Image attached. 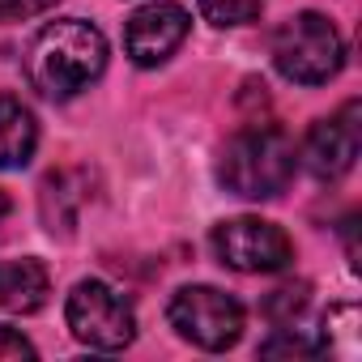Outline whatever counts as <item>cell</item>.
I'll list each match as a JSON object with an SVG mask.
<instances>
[{"label":"cell","instance_id":"7c38bea8","mask_svg":"<svg viewBox=\"0 0 362 362\" xmlns=\"http://www.w3.org/2000/svg\"><path fill=\"white\" fill-rule=\"evenodd\" d=\"M73 192H77V188H73V170L52 175L47 184H43L39 205H43V222H47V230H52V235H73L77 205L86 201V197H73Z\"/></svg>","mask_w":362,"mask_h":362},{"label":"cell","instance_id":"9a60e30c","mask_svg":"<svg viewBox=\"0 0 362 362\" xmlns=\"http://www.w3.org/2000/svg\"><path fill=\"white\" fill-rule=\"evenodd\" d=\"M315 354H320V345L307 341V337H298L294 328H277L260 345V358H315Z\"/></svg>","mask_w":362,"mask_h":362},{"label":"cell","instance_id":"2e32d148","mask_svg":"<svg viewBox=\"0 0 362 362\" xmlns=\"http://www.w3.org/2000/svg\"><path fill=\"white\" fill-rule=\"evenodd\" d=\"M39 349L9 324H0V362H22V358H35Z\"/></svg>","mask_w":362,"mask_h":362},{"label":"cell","instance_id":"6da1fadb","mask_svg":"<svg viewBox=\"0 0 362 362\" xmlns=\"http://www.w3.org/2000/svg\"><path fill=\"white\" fill-rule=\"evenodd\" d=\"M103 69H107V39L98 26L81 18L47 22L26 47V77L52 103L77 98L103 77Z\"/></svg>","mask_w":362,"mask_h":362},{"label":"cell","instance_id":"5b68a950","mask_svg":"<svg viewBox=\"0 0 362 362\" xmlns=\"http://www.w3.org/2000/svg\"><path fill=\"white\" fill-rule=\"evenodd\" d=\"M170 328L201 345V349H230L239 337H243V307L239 298H230L226 290L218 286H184L175 290L170 298Z\"/></svg>","mask_w":362,"mask_h":362},{"label":"cell","instance_id":"ba28073f","mask_svg":"<svg viewBox=\"0 0 362 362\" xmlns=\"http://www.w3.org/2000/svg\"><path fill=\"white\" fill-rule=\"evenodd\" d=\"M358 145H362V107L349 98L337 115L311 124L303 141V162L315 179H341L354 166Z\"/></svg>","mask_w":362,"mask_h":362},{"label":"cell","instance_id":"ac0fdd59","mask_svg":"<svg viewBox=\"0 0 362 362\" xmlns=\"http://www.w3.org/2000/svg\"><path fill=\"white\" fill-rule=\"evenodd\" d=\"M9 214H13V201H9L5 192H0V226H5V218H9Z\"/></svg>","mask_w":362,"mask_h":362},{"label":"cell","instance_id":"8992f818","mask_svg":"<svg viewBox=\"0 0 362 362\" xmlns=\"http://www.w3.org/2000/svg\"><path fill=\"white\" fill-rule=\"evenodd\" d=\"M214 252L235 273H281L294 260V243L277 222L226 218L214 226Z\"/></svg>","mask_w":362,"mask_h":362},{"label":"cell","instance_id":"8fae6325","mask_svg":"<svg viewBox=\"0 0 362 362\" xmlns=\"http://www.w3.org/2000/svg\"><path fill=\"white\" fill-rule=\"evenodd\" d=\"M320 349L332 354V358H358L362 349V315L354 303H341V307H328L324 324H320Z\"/></svg>","mask_w":362,"mask_h":362},{"label":"cell","instance_id":"9c48e42d","mask_svg":"<svg viewBox=\"0 0 362 362\" xmlns=\"http://www.w3.org/2000/svg\"><path fill=\"white\" fill-rule=\"evenodd\" d=\"M52 294V277L39 260H0V307L5 311H18V315H30L47 303Z\"/></svg>","mask_w":362,"mask_h":362},{"label":"cell","instance_id":"e0dca14e","mask_svg":"<svg viewBox=\"0 0 362 362\" xmlns=\"http://www.w3.org/2000/svg\"><path fill=\"white\" fill-rule=\"evenodd\" d=\"M56 5V0H0V26L5 22H26V18H39Z\"/></svg>","mask_w":362,"mask_h":362},{"label":"cell","instance_id":"30bf717a","mask_svg":"<svg viewBox=\"0 0 362 362\" xmlns=\"http://www.w3.org/2000/svg\"><path fill=\"white\" fill-rule=\"evenodd\" d=\"M35 145H39L35 111L13 94H0V170L26 166L35 158Z\"/></svg>","mask_w":362,"mask_h":362},{"label":"cell","instance_id":"52a82bcc","mask_svg":"<svg viewBox=\"0 0 362 362\" xmlns=\"http://www.w3.org/2000/svg\"><path fill=\"white\" fill-rule=\"evenodd\" d=\"M192 30V18L184 5H170V0H153V5L136 9L124 26V47L132 56V64L153 69L162 60H170L179 47H184Z\"/></svg>","mask_w":362,"mask_h":362},{"label":"cell","instance_id":"5bb4252c","mask_svg":"<svg viewBox=\"0 0 362 362\" xmlns=\"http://www.w3.org/2000/svg\"><path fill=\"white\" fill-rule=\"evenodd\" d=\"M201 5V13H205V22H214V26H247V22H256L260 18V9H264V0H197Z\"/></svg>","mask_w":362,"mask_h":362},{"label":"cell","instance_id":"3957f363","mask_svg":"<svg viewBox=\"0 0 362 362\" xmlns=\"http://www.w3.org/2000/svg\"><path fill=\"white\" fill-rule=\"evenodd\" d=\"M273 64L294 86H324L345 69V39L324 13H294L273 30Z\"/></svg>","mask_w":362,"mask_h":362},{"label":"cell","instance_id":"4fadbf2b","mask_svg":"<svg viewBox=\"0 0 362 362\" xmlns=\"http://www.w3.org/2000/svg\"><path fill=\"white\" fill-rule=\"evenodd\" d=\"M307 303H311V286H307V281H286V286H277V290L264 298V315H269L277 328H290V324L307 311Z\"/></svg>","mask_w":362,"mask_h":362},{"label":"cell","instance_id":"7a4b0ae2","mask_svg":"<svg viewBox=\"0 0 362 362\" xmlns=\"http://www.w3.org/2000/svg\"><path fill=\"white\" fill-rule=\"evenodd\" d=\"M298 170V149L286 128L277 124H247L239 128L218 162L222 188L243 197V201H273L290 188Z\"/></svg>","mask_w":362,"mask_h":362},{"label":"cell","instance_id":"277c9868","mask_svg":"<svg viewBox=\"0 0 362 362\" xmlns=\"http://www.w3.org/2000/svg\"><path fill=\"white\" fill-rule=\"evenodd\" d=\"M64 320H69V332L81 345H90V349H124L136 337V311H132V303L115 286H107L98 277L73 286Z\"/></svg>","mask_w":362,"mask_h":362}]
</instances>
